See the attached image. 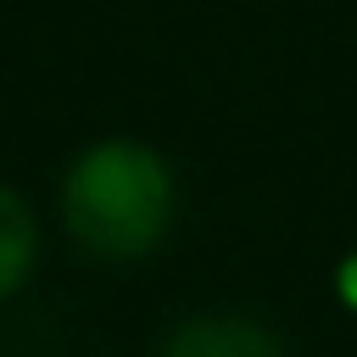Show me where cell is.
I'll use <instances>...</instances> for the list:
<instances>
[{
  "instance_id": "obj_3",
  "label": "cell",
  "mask_w": 357,
  "mask_h": 357,
  "mask_svg": "<svg viewBox=\"0 0 357 357\" xmlns=\"http://www.w3.org/2000/svg\"><path fill=\"white\" fill-rule=\"evenodd\" d=\"M33 251H39V223L28 212V201L0 184V296L22 290L33 273Z\"/></svg>"
},
{
  "instance_id": "obj_4",
  "label": "cell",
  "mask_w": 357,
  "mask_h": 357,
  "mask_svg": "<svg viewBox=\"0 0 357 357\" xmlns=\"http://www.w3.org/2000/svg\"><path fill=\"white\" fill-rule=\"evenodd\" d=\"M335 290H340V301H346V307L357 312V251H351V257H346V262L335 268Z\"/></svg>"
},
{
  "instance_id": "obj_1",
  "label": "cell",
  "mask_w": 357,
  "mask_h": 357,
  "mask_svg": "<svg viewBox=\"0 0 357 357\" xmlns=\"http://www.w3.org/2000/svg\"><path fill=\"white\" fill-rule=\"evenodd\" d=\"M61 218L84 251L134 262L173 223V167L139 139H100L67 167Z\"/></svg>"
},
{
  "instance_id": "obj_2",
  "label": "cell",
  "mask_w": 357,
  "mask_h": 357,
  "mask_svg": "<svg viewBox=\"0 0 357 357\" xmlns=\"http://www.w3.org/2000/svg\"><path fill=\"white\" fill-rule=\"evenodd\" d=\"M156 357H284L279 335L257 318L240 312H206V318H184Z\"/></svg>"
}]
</instances>
